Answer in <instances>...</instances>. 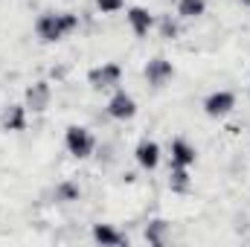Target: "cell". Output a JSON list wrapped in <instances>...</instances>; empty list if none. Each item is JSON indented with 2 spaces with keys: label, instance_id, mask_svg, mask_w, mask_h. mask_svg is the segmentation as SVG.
<instances>
[{
  "label": "cell",
  "instance_id": "7",
  "mask_svg": "<svg viewBox=\"0 0 250 247\" xmlns=\"http://www.w3.org/2000/svg\"><path fill=\"white\" fill-rule=\"evenodd\" d=\"M172 76H175V67H172V62H166V59H151V62L146 64V82L151 87H163Z\"/></svg>",
  "mask_w": 250,
  "mask_h": 247
},
{
  "label": "cell",
  "instance_id": "14",
  "mask_svg": "<svg viewBox=\"0 0 250 247\" xmlns=\"http://www.w3.org/2000/svg\"><path fill=\"white\" fill-rule=\"evenodd\" d=\"M169 186H172V192H178V195H187V192H189V172H187V166H172Z\"/></svg>",
  "mask_w": 250,
  "mask_h": 247
},
{
  "label": "cell",
  "instance_id": "18",
  "mask_svg": "<svg viewBox=\"0 0 250 247\" xmlns=\"http://www.w3.org/2000/svg\"><path fill=\"white\" fill-rule=\"evenodd\" d=\"M160 32H163V38H175L178 35V23L172 18H160Z\"/></svg>",
  "mask_w": 250,
  "mask_h": 247
},
{
  "label": "cell",
  "instance_id": "9",
  "mask_svg": "<svg viewBox=\"0 0 250 247\" xmlns=\"http://www.w3.org/2000/svg\"><path fill=\"white\" fill-rule=\"evenodd\" d=\"M195 157H198V151H195V145H189L184 137H178L175 143H172V166H192L195 163Z\"/></svg>",
  "mask_w": 250,
  "mask_h": 247
},
{
  "label": "cell",
  "instance_id": "2",
  "mask_svg": "<svg viewBox=\"0 0 250 247\" xmlns=\"http://www.w3.org/2000/svg\"><path fill=\"white\" fill-rule=\"evenodd\" d=\"M64 145H67V151H70L73 157H79V160H84V157H90V154L96 151L93 134H90L87 128H82V125H70V128H67Z\"/></svg>",
  "mask_w": 250,
  "mask_h": 247
},
{
  "label": "cell",
  "instance_id": "1",
  "mask_svg": "<svg viewBox=\"0 0 250 247\" xmlns=\"http://www.w3.org/2000/svg\"><path fill=\"white\" fill-rule=\"evenodd\" d=\"M79 26V18L70 15V12H62V15H41L35 21V32L41 41H62L67 32H73Z\"/></svg>",
  "mask_w": 250,
  "mask_h": 247
},
{
  "label": "cell",
  "instance_id": "6",
  "mask_svg": "<svg viewBox=\"0 0 250 247\" xmlns=\"http://www.w3.org/2000/svg\"><path fill=\"white\" fill-rule=\"evenodd\" d=\"M233 108H236V93H230V90H218V93L207 96V102H204L207 117H227Z\"/></svg>",
  "mask_w": 250,
  "mask_h": 247
},
{
  "label": "cell",
  "instance_id": "15",
  "mask_svg": "<svg viewBox=\"0 0 250 247\" xmlns=\"http://www.w3.org/2000/svg\"><path fill=\"white\" fill-rule=\"evenodd\" d=\"M79 198H82V189H79V184H73V181H64V184L56 186V201L70 204V201H79Z\"/></svg>",
  "mask_w": 250,
  "mask_h": 247
},
{
  "label": "cell",
  "instance_id": "17",
  "mask_svg": "<svg viewBox=\"0 0 250 247\" xmlns=\"http://www.w3.org/2000/svg\"><path fill=\"white\" fill-rule=\"evenodd\" d=\"M114 151H117V148H114V143H105V145H99V154H96V157H99V163L111 166V163L117 160V154H114Z\"/></svg>",
  "mask_w": 250,
  "mask_h": 247
},
{
  "label": "cell",
  "instance_id": "12",
  "mask_svg": "<svg viewBox=\"0 0 250 247\" xmlns=\"http://www.w3.org/2000/svg\"><path fill=\"white\" fill-rule=\"evenodd\" d=\"M93 242L108 245V247H120V245H125V236L117 233L111 224H96V227H93Z\"/></svg>",
  "mask_w": 250,
  "mask_h": 247
},
{
  "label": "cell",
  "instance_id": "13",
  "mask_svg": "<svg viewBox=\"0 0 250 247\" xmlns=\"http://www.w3.org/2000/svg\"><path fill=\"white\" fill-rule=\"evenodd\" d=\"M3 128H6V131H23V128H26V105L9 108L6 117H3Z\"/></svg>",
  "mask_w": 250,
  "mask_h": 247
},
{
  "label": "cell",
  "instance_id": "8",
  "mask_svg": "<svg viewBox=\"0 0 250 247\" xmlns=\"http://www.w3.org/2000/svg\"><path fill=\"white\" fill-rule=\"evenodd\" d=\"M134 157H137V163H140L143 169H157V163H160V145L151 143V140H143V143L137 145Z\"/></svg>",
  "mask_w": 250,
  "mask_h": 247
},
{
  "label": "cell",
  "instance_id": "10",
  "mask_svg": "<svg viewBox=\"0 0 250 247\" xmlns=\"http://www.w3.org/2000/svg\"><path fill=\"white\" fill-rule=\"evenodd\" d=\"M128 23H131L134 35H137V38H143V35H148V29L154 26V18H151L146 9L134 6V9H128Z\"/></svg>",
  "mask_w": 250,
  "mask_h": 247
},
{
  "label": "cell",
  "instance_id": "11",
  "mask_svg": "<svg viewBox=\"0 0 250 247\" xmlns=\"http://www.w3.org/2000/svg\"><path fill=\"white\" fill-rule=\"evenodd\" d=\"M146 242H148V245H154V247L169 245V221H163V218L151 221V224L146 227Z\"/></svg>",
  "mask_w": 250,
  "mask_h": 247
},
{
  "label": "cell",
  "instance_id": "3",
  "mask_svg": "<svg viewBox=\"0 0 250 247\" xmlns=\"http://www.w3.org/2000/svg\"><path fill=\"white\" fill-rule=\"evenodd\" d=\"M120 79H123L120 64H102V67H93V70L87 73V82H90V87H96V90L114 87V84H120Z\"/></svg>",
  "mask_w": 250,
  "mask_h": 247
},
{
  "label": "cell",
  "instance_id": "16",
  "mask_svg": "<svg viewBox=\"0 0 250 247\" xmlns=\"http://www.w3.org/2000/svg\"><path fill=\"white\" fill-rule=\"evenodd\" d=\"M204 9H207V0H178L181 18H198V15H204Z\"/></svg>",
  "mask_w": 250,
  "mask_h": 247
},
{
  "label": "cell",
  "instance_id": "4",
  "mask_svg": "<svg viewBox=\"0 0 250 247\" xmlns=\"http://www.w3.org/2000/svg\"><path fill=\"white\" fill-rule=\"evenodd\" d=\"M50 99H53L50 82H35L32 87H26V111H32V114H44V111L50 108Z\"/></svg>",
  "mask_w": 250,
  "mask_h": 247
},
{
  "label": "cell",
  "instance_id": "5",
  "mask_svg": "<svg viewBox=\"0 0 250 247\" xmlns=\"http://www.w3.org/2000/svg\"><path fill=\"white\" fill-rule=\"evenodd\" d=\"M134 114H137V102H134V96H128L125 90H120V93L111 96V102H108V117H111V120L125 123V120H134Z\"/></svg>",
  "mask_w": 250,
  "mask_h": 247
},
{
  "label": "cell",
  "instance_id": "19",
  "mask_svg": "<svg viewBox=\"0 0 250 247\" xmlns=\"http://www.w3.org/2000/svg\"><path fill=\"white\" fill-rule=\"evenodd\" d=\"M96 6H99V12H120L125 0H96Z\"/></svg>",
  "mask_w": 250,
  "mask_h": 247
}]
</instances>
